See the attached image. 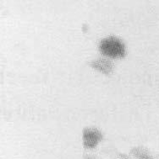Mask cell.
<instances>
[{"mask_svg":"<svg viewBox=\"0 0 159 159\" xmlns=\"http://www.w3.org/2000/svg\"><path fill=\"white\" fill-rule=\"evenodd\" d=\"M99 49L103 55L109 57H123L125 55V47L124 43L114 36H109L102 39L99 45Z\"/></svg>","mask_w":159,"mask_h":159,"instance_id":"cell-1","label":"cell"},{"mask_svg":"<svg viewBox=\"0 0 159 159\" xmlns=\"http://www.w3.org/2000/svg\"><path fill=\"white\" fill-rule=\"evenodd\" d=\"M131 153L133 156L139 159H154L153 156L152 155L150 152L144 148H134L131 150Z\"/></svg>","mask_w":159,"mask_h":159,"instance_id":"cell-4","label":"cell"},{"mask_svg":"<svg viewBox=\"0 0 159 159\" xmlns=\"http://www.w3.org/2000/svg\"><path fill=\"white\" fill-rule=\"evenodd\" d=\"M85 159H98L97 157H92V156H88L87 157H85Z\"/></svg>","mask_w":159,"mask_h":159,"instance_id":"cell-5","label":"cell"},{"mask_svg":"<svg viewBox=\"0 0 159 159\" xmlns=\"http://www.w3.org/2000/svg\"><path fill=\"white\" fill-rule=\"evenodd\" d=\"M92 67L94 69L97 70L99 72H102L104 74H109L113 71V65L108 60L104 58H99L95 61H93L92 63Z\"/></svg>","mask_w":159,"mask_h":159,"instance_id":"cell-3","label":"cell"},{"mask_svg":"<svg viewBox=\"0 0 159 159\" xmlns=\"http://www.w3.org/2000/svg\"><path fill=\"white\" fill-rule=\"evenodd\" d=\"M102 138V133L96 128H86L83 130V144L88 149L95 148Z\"/></svg>","mask_w":159,"mask_h":159,"instance_id":"cell-2","label":"cell"}]
</instances>
